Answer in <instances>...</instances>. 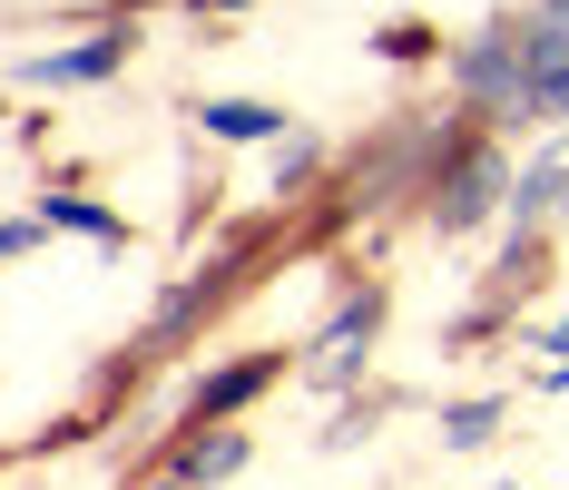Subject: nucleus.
<instances>
[{
  "mask_svg": "<svg viewBox=\"0 0 569 490\" xmlns=\"http://www.w3.org/2000/svg\"><path fill=\"white\" fill-rule=\"evenodd\" d=\"M511 207V158L491 138H452V158L422 177V217L432 236H481V226Z\"/></svg>",
  "mask_w": 569,
  "mask_h": 490,
  "instance_id": "nucleus-1",
  "label": "nucleus"
},
{
  "mask_svg": "<svg viewBox=\"0 0 569 490\" xmlns=\"http://www.w3.org/2000/svg\"><path fill=\"white\" fill-rule=\"evenodd\" d=\"M128 50H138V20H99V30H89V40H69V50L20 59V79H30V89H99V79L128 69Z\"/></svg>",
  "mask_w": 569,
  "mask_h": 490,
  "instance_id": "nucleus-2",
  "label": "nucleus"
},
{
  "mask_svg": "<svg viewBox=\"0 0 569 490\" xmlns=\"http://www.w3.org/2000/svg\"><path fill=\"white\" fill-rule=\"evenodd\" d=\"M452 89H461V109L520 118V30H511V20H501V30H481V40L452 59Z\"/></svg>",
  "mask_w": 569,
  "mask_h": 490,
  "instance_id": "nucleus-3",
  "label": "nucleus"
},
{
  "mask_svg": "<svg viewBox=\"0 0 569 490\" xmlns=\"http://www.w3.org/2000/svg\"><path fill=\"white\" fill-rule=\"evenodd\" d=\"M276 382H284V353H236V363H217V373L187 392V432H227L236 412L256 392H276Z\"/></svg>",
  "mask_w": 569,
  "mask_h": 490,
  "instance_id": "nucleus-4",
  "label": "nucleus"
},
{
  "mask_svg": "<svg viewBox=\"0 0 569 490\" xmlns=\"http://www.w3.org/2000/svg\"><path fill=\"white\" fill-rule=\"evenodd\" d=\"M520 118H540V128L569 118V30H550V20L520 30Z\"/></svg>",
  "mask_w": 569,
  "mask_h": 490,
  "instance_id": "nucleus-5",
  "label": "nucleus"
},
{
  "mask_svg": "<svg viewBox=\"0 0 569 490\" xmlns=\"http://www.w3.org/2000/svg\"><path fill=\"white\" fill-rule=\"evenodd\" d=\"M383 304H393V294H383V284H363V294H343V304H335V324L305 343L325 382H343L353 363H363V353H373V333H383Z\"/></svg>",
  "mask_w": 569,
  "mask_h": 490,
  "instance_id": "nucleus-6",
  "label": "nucleus"
},
{
  "mask_svg": "<svg viewBox=\"0 0 569 490\" xmlns=\"http://www.w3.org/2000/svg\"><path fill=\"white\" fill-rule=\"evenodd\" d=\"M246 451H256L246 432H187V441H177V461H168V481L217 490V481H236V471H246Z\"/></svg>",
  "mask_w": 569,
  "mask_h": 490,
  "instance_id": "nucleus-7",
  "label": "nucleus"
},
{
  "mask_svg": "<svg viewBox=\"0 0 569 490\" xmlns=\"http://www.w3.org/2000/svg\"><path fill=\"white\" fill-rule=\"evenodd\" d=\"M197 128H207L217 148H266V138H284V109L276 99H207Z\"/></svg>",
  "mask_w": 569,
  "mask_h": 490,
  "instance_id": "nucleus-8",
  "label": "nucleus"
},
{
  "mask_svg": "<svg viewBox=\"0 0 569 490\" xmlns=\"http://www.w3.org/2000/svg\"><path fill=\"white\" fill-rule=\"evenodd\" d=\"M560 207H569V158H540L530 177H511V226H520V246L560 217Z\"/></svg>",
  "mask_w": 569,
  "mask_h": 490,
  "instance_id": "nucleus-9",
  "label": "nucleus"
},
{
  "mask_svg": "<svg viewBox=\"0 0 569 490\" xmlns=\"http://www.w3.org/2000/svg\"><path fill=\"white\" fill-rule=\"evenodd\" d=\"M50 226L99 236V246H128V217H118V207H99V197H40V236H50Z\"/></svg>",
  "mask_w": 569,
  "mask_h": 490,
  "instance_id": "nucleus-10",
  "label": "nucleus"
},
{
  "mask_svg": "<svg viewBox=\"0 0 569 490\" xmlns=\"http://www.w3.org/2000/svg\"><path fill=\"white\" fill-rule=\"evenodd\" d=\"M501 412H511L501 392H481V402H452V412H442V451H481V441L501 432Z\"/></svg>",
  "mask_w": 569,
  "mask_h": 490,
  "instance_id": "nucleus-11",
  "label": "nucleus"
},
{
  "mask_svg": "<svg viewBox=\"0 0 569 490\" xmlns=\"http://www.w3.org/2000/svg\"><path fill=\"white\" fill-rule=\"evenodd\" d=\"M30 246H40V217H0V266H10V256H30Z\"/></svg>",
  "mask_w": 569,
  "mask_h": 490,
  "instance_id": "nucleus-12",
  "label": "nucleus"
},
{
  "mask_svg": "<svg viewBox=\"0 0 569 490\" xmlns=\"http://www.w3.org/2000/svg\"><path fill=\"white\" fill-rule=\"evenodd\" d=\"M432 50V30H412V20H393V30H383V59H422Z\"/></svg>",
  "mask_w": 569,
  "mask_h": 490,
  "instance_id": "nucleus-13",
  "label": "nucleus"
},
{
  "mask_svg": "<svg viewBox=\"0 0 569 490\" xmlns=\"http://www.w3.org/2000/svg\"><path fill=\"white\" fill-rule=\"evenodd\" d=\"M540 20H550V30H569V0H540Z\"/></svg>",
  "mask_w": 569,
  "mask_h": 490,
  "instance_id": "nucleus-14",
  "label": "nucleus"
},
{
  "mask_svg": "<svg viewBox=\"0 0 569 490\" xmlns=\"http://www.w3.org/2000/svg\"><path fill=\"white\" fill-rule=\"evenodd\" d=\"M550 382H569V333H560V363H550Z\"/></svg>",
  "mask_w": 569,
  "mask_h": 490,
  "instance_id": "nucleus-15",
  "label": "nucleus"
},
{
  "mask_svg": "<svg viewBox=\"0 0 569 490\" xmlns=\"http://www.w3.org/2000/svg\"><path fill=\"white\" fill-rule=\"evenodd\" d=\"M138 490H187V481H168V471H158V481H138Z\"/></svg>",
  "mask_w": 569,
  "mask_h": 490,
  "instance_id": "nucleus-16",
  "label": "nucleus"
}]
</instances>
